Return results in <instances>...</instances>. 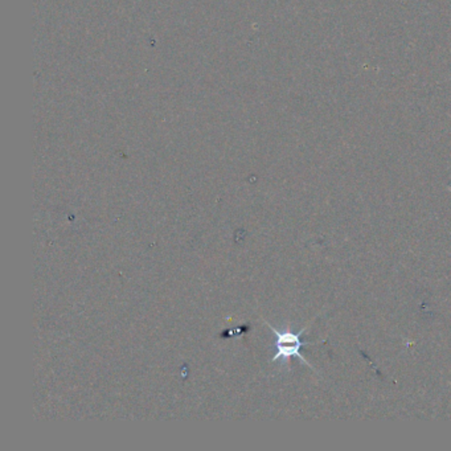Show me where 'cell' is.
<instances>
[{"label":"cell","mask_w":451,"mask_h":451,"mask_svg":"<svg viewBox=\"0 0 451 451\" xmlns=\"http://www.w3.org/2000/svg\"><path fill=\"white\" fill-rule=\"evenodd\" d=\"M270 330L274 332L276 335V355L273 356L271 361H278L281 360L284 364H289V360L291 358H298L302 363H304L309 368L313 369V366L304 359V355L301 353V350L304 347V341H302V333L306 331V328H302L298 333L285 330V331H278L273 326H270Z\"/></svg>","instance_id":"obj_1"}]
</instances>
